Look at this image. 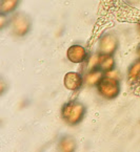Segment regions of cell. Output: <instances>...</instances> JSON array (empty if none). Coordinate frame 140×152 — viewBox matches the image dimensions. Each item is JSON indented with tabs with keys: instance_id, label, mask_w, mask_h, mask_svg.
I'll return each mask as SVG.
<instances>
[{
	"instance_id": "cell-9",
	"label": "cell",
	"mask_w": 140,
	"mask_h": 152,
	"mask_svg": "<svg viewBox=\"0 0 140 152\" xmlns=\"http://www.w3.org/2000/svg\"><path fill=\"white\" fill-rule=\"evenodd\" d=\"M21 0H0V12L2 15H7L17 10Z\"/></svg>"
},
{
	"instance_id": "cell-10",
	"label": "cell",
	"mask_w": 140,
	"mask_h": 152,
	"mask_svg": "<svg viewBox=\"0 0 140 152\" xmlns=\"http://www.w3.org/2000/svg\"><path fill=\"white\" fill-rule=\"evenodd\" d=\"M58 149L64 152L74 151L76 149V140L74 137H70V135H66V137H61L58 143Z\"/></svg>"
},
{
	"instance_id": "cell-8",
	"label": "cell",
	"mask_w": 140,
	"mask_h": 152,
	"mask_svg": "<svg viewBox=\"0 0 140 152\" xmlns=\"http://www.w3.org/2000/svg\"><path fill=\"white\" fill-rule=\"evenodd\" d=\"M104 72L99 68H93L85 77H84V83H86L88 85H97L98 82L103 78Z\"/></svg>"
},
{
	"instance_id": "cell-4",
	"label": "cell",
	"mask_w": 140,
	"mask_h": 152,
	"mask_svg": "<svg viewBox=\"0 0 140 152\" xmlns=\"http://www.w3.org/2000/svg\"><path fill=\"white\" fill-rule=\"evenodd\" d=\"M118 48V39L112 34H105L100 40L99 50L102 55H112Z\"/></svg>"
},
{
	"instance_id": "cell-7",
	"label": "cell",
	"mask_w": 140,
	"mask_h": 152,
	"mask_svg": "<svg viewBox=\"0 0 140 152\" xmlns=\"http://www.w3.org/2000/svg\"><path fill=\"white\" fill-rule=\"evenodd\" d=\"M97 67L104 74L111 72L115 67V60L112 55H100L97 59Z\"/></svg>"
},
{
	"instance_id": "cell-3",
	"label": "cell",
	"mask_w": 140,
	"mask_h": 152,
	"mask_svg": "<svg viewBox=\"0 0 140 152\" xmlns=\"http://www.w3.org/2000/svg\"><path fill=\"white\" fill-rule=\"evenodd\" d=\"M12 34L16 37H23L32 28V20L24 13H17L10 20Z\"/></svg>"
},
{
	"instance_id": "cell-5",
	"label": "cell",
	"mask_w": 140,
	"mask_h": 152,
	"mask_svg": "<svg viewBox=\"0 0 140 152\" xmlns=\"http://www.w3.org/2000/svg\"><path fill=\"white\" fill-rule=\"evenodd\" d=\"M66 58L72 63H82L88 58V52L81 45L74 44L68 48Z\"/></svg>"
},
{
	"instance_id": "cell-6",
	"label": "cell",
	"mask_w": 140,
	"mask_h": 152,
	"mask_svg": "<svg viewBox=\"0 0 140 152\" xmlns=\"http://www.w3.org/2000/svg\"><path fill=\"white\" fill-rule=\"evenodd\" d=\"M83 77L79 74V72H71L64 76L63 79V84L64 87L69 90H78L83 84Z\"/></svg>"
},
{
	"instance_id": "cell-2",
	"label": "cell",
	"mask_w": 140,
	"mask_h": 152,
	"mask_svg": "<svg viewBox=\"0 0 140 152\" xmlns=\"http://www.w3.org/2000/svg\"><path fill=\"white\" fill-rule=\"evenodd\" d=\"M98 92L106 100H114L120 94V83L117 78L104 75L97 84Z\"/></svg>"
},
{
	"instance_id": "cell-11",
	"label": "cell",
	"mask_w": 140,
	"mask_h": 152,
	"mask_svg": "<svg viewBox=\"0 0 140 152\" xmlns=\"http://www.w3.org/2000/svg\"><path fill=\"white\" fill-rule=\"evenodd\" d=\"M127 76H129L130 80H135L140 76V59L133 63L130 66L129 72H127Z\"/></svg>"
},
{
	"instance_id": "cell-1",
	"label": "cell",
	"mask_w": 140,
	"mask_h": 152,
	"mask_svg": "<svg viewBox=\"0 0 140 152\" xmlns=\"http://www.w3.org/2000/svg\"><path fill=\"white\" fill-rule=\"evenodd\" d=\"M86 112L84 104L78 101H70L61 108V119L69 126H76L82 122Z\"/></svg>"
},
{
	"instance_id": "cell-12",
	"label": "cell",
	"mask_w": 140,
	"mask_h": 152,
	"mask_svg": "<svg viewBox=\"0 0 140 152\" xmlns=\"http://www.w3.org/2000/svg\"><path fill=\"white\" fill-rule=\"evenodd\" d=\"M137 52H138V56H139V58H140V46H139V48H138Z\"/></svg>"
}]
</instances>
